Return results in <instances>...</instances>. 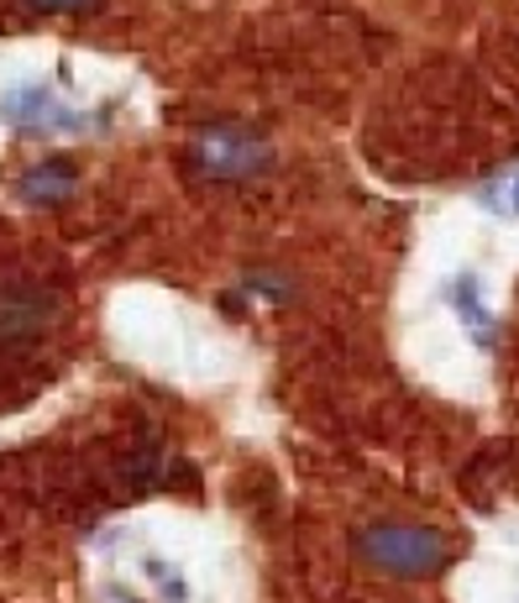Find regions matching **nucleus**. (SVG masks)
Returning <instances> with one entry per match:
<instances>
[{
    "instance_id": "7",
    "label": "nucleus",
    "mask_w": 519,
    "mask_h": 603,
    "mask_svg": "<svg viewBox=\"0 0 519 603\" xmlns=\"http://www.w3.org/2000/svg\"><path fill=\"white\" fill-rule=\"evenodd\" d=\"M478 205L488 216H499V221H519V163L494 174L488 184H478Z\"/></svg>"
},
{
    "instance_id": "6",
    "label": "nucleus",
    "mask_w": 519,
    "mask_h": 603,
    "mask_svg": "<svg viewBox=\"0 0 519 603\" xmlns=\"http://www.w3.org/2000/svg\"><path fill=\"white\" fill-rule=\"evenodd\" d=\"M74 189H80V168H74L69 158L32 163V168L17 179V195L21 200H32V205H59V200H69Z\"/></svg>"
},
{
    "instance_id": "2",
    "label": "nucleus",
    "mask_w": 519,
    "mask_h": 603,
    "mask_svg": "<svg viewBox=\"0 0 519 603\" xmlns=\"http://www.w3.org/2000/svg\"><path fill=\"white\" fill-rule=\"evenodd\" d=\"M195 163L210 179H258L273 163V153H268V142H258L241 126H210L195 137Z\"/></svg>"
},
{
    "instance_id": "8",
    "label": "nucleus",
    "mask_w": 519,
    "mask_h": 603,
    "mask_svg": "<svg viewBox=\"0 0 519 603\" xmlns=\"http://www.w3.org/2000/svg\"><path fill=\"white\" fill-rule=\"evenodd\" d=\"M142 572L158 583L163 603H184V599H189V583H184V572L174 562H163V557H142Z\"/></svg>"
},
{
    "instance_id": "4",
    "label": "nucleus",
    "mask_w": 519,
    "mask_h": 603,
    "mask_svg": "<svg viewBox=\"0 0 519 603\" xmlns=\"http://www.w3.org/2000/svg\"><path fill=\"white\" fill-rule=\"evenodd\" d=\"M59 315V300L38 283H0V342H38Z\"/></svg>"
},
{
    "instance_id": "10",
    "label": "nucleus",
    "mask_w": 519,
    "mask_h": 603,
    "mask_svg": "<svg viewBox=\"0 0 519 603\" xmlns=\"http://www.w3.org/2000/svg\"><path fill=\"white\" fill-rule=\"evenodd\" d=\"M32 11H95L101 0H27Z\"/></svg>"
},
{
    "instance_id": "3",
    "label": "nucleus",
    "mask_w": 519,
    "mask_h": 603,
    "mask_svg": "<svg viewBox=\"0 0 519 603\" xmlns=\"http://www.w3.org/2000/svg\"><path fill=\"white\" fill-rule=\"evenodd\" d=\"M0 116L21 126V132H84L90 116L74 111V105H63L48 84L27 80V84H11L6 95H0Z\"/></svg>"
},
{
    "instance_id": "1",
    "label": "nucleus",
    "mask_w": 519,
    "mask_h": 603,
    "mask_svg": "<svg viewBox=\"0 0 519 603\" xmlns=\"http://www.w3.org/2000/svg\"><path fill=\"white\" fill-rule=\"evenodd\" d=\"M357 557L373 572H388V578H436L440 566L451 562V545L440 530H425V524H399V520H378L357 530Z\"/></svg>"
},
{
    "instance_id": "9",
    "label": "nucleus",
    "mask_w": 519,
    "mask_h": 603,
    "mask_svg": "<svg viewBox=\"0 0 519 603\" xmlns=\"http://www.w3.org/2000/svg\"><path fill=\"white\" fill-rule=\"evenodd\" d=\"M247 294H262V300H289V283H279L273 273H247Z\"/></svg>"
},
{
    "instance_id": "11",
    "label": "nucleus",
    "mask_w": 519,
    "mask_h": 603,
    "mask_svg": "<svg viewBox=\"0 0 519 603\" xmlns=\"http://www.w3.org/2000/svg\"><path fill=\"white\" fill-rule=\"evenodd\" d=\"M101 599H105V603H137V599H132V593H126V588H105Z\"/></svg>"
},
{
    "instance_id": "5",
    "label": "nucleus",
    "mask_w": 519,
    "mask_h": 603,
    "mask_svg": "<svg viewBox=\"0 0 519 603\" xmlns=\"http://www.w3.org/2000/svg\"><path fill=\"white\" fill-rule=\"evenodd\" d=\"M440 294H446V304L461 315L467 336H473V342L488 352V346H494V336H499V325H494V310H488V300H482V283L473 279V273H451Z\"/></svg>"
}]
</instances>
